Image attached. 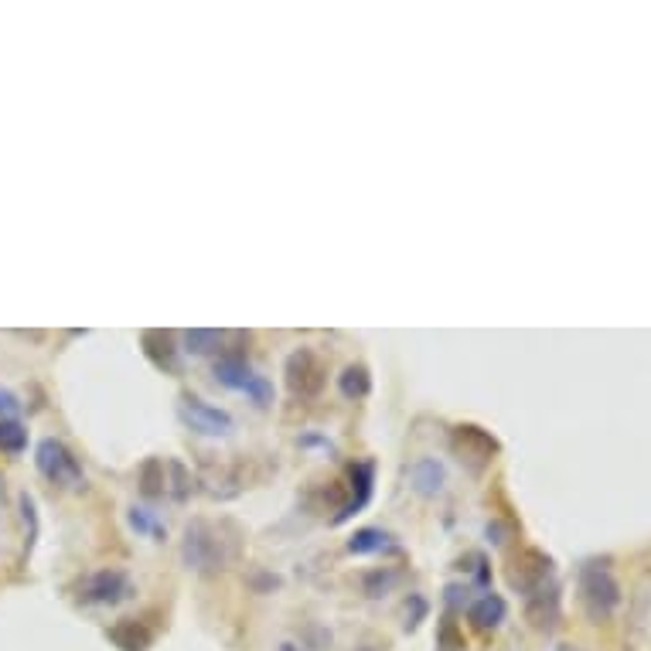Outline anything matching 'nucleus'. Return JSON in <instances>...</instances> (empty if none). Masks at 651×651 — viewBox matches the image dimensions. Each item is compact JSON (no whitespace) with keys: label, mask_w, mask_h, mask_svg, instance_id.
<instances>
[{"label":"nucleus","mask_w":651,"mask_h":651,"mask_svg":"<svg viewBox=\"0 0 651 651\" xmlns=\"http://www.w3.org/2000/svg\"><path fill=\"white\" fill-rule=\"evenodd\" d=\"M181 417L191 430L206 433V437H226L232 430V417L219 407L202 403L198 395H184L181 399Z\"/></svg>","instance_id":"nucleus-3"},{"label":"nucleus","mask_w":651,"mask_h":651,"mask_svg":"<svg viewBox=\"0 0 651 651\" xmlns=\"http://www.w3.org/2000/svg\"><path fill=\"white\" fill-rule=\"evenodd\" d=\"M410 478H413V488L420 494H437L443 488V468L437 461H417Z\"/></svg>","instance_id":"nucleus-8"},{"label":"nucleus","mask_w":651,"mask_h":651,"mask_svg":"<svg viewBox=\"0 0 651 651\" xmlns=\"http://www.w3.org/2000/svg\"><path fill=\"white\" fill-rule=\"evenodd\" d=\"M369 389H372V382H369V372H365L362 365H348V369H344V375H341V392H344L348 399H362V395H369Z\"/></svg>","instance_id":"nucleus-10"},{"label":"nucleus","mask_w":651,"mask_h":651,"mask_svg":"<svg viewBox=\"0 0 651 651\" xmlns=\"http://www.w3.org/2000/svg\"><path fill=\"white\" fill-rule=\"evenodd\" d=\"M110 638H113L123 651H147L150 641H154V631H147L140 621H120V624L110 631Z\"/></svg>","instance_id":"nucleus-7"},{"label":"nucleus","mask_w":651,"mask_h":651,"mask_svg":"<svg viewBox=\"0 0 651 651\" xmlns=\"http://www.w3.org/2000/svg\"><path fill=\"white\" fill-rule=\"evenodd\" d=\"M580 597L593 621H608L621 604V587L604 563H587L580 570Z\"/></svg>","instance_id":"nucleus-1"},{"label":"nucleus","mask_w":651,"mask_h":651,"mask_svg":"<svg viewBox=\"0 0 651 651\" xmlns=\"http://www.w3.org/2000/svg\"><path fill=\"white\" fill-rule=\"evenodd\" d=\"M34 464H38V471L52 481V484H62V488H79L82 481H86V474H82V464L76 461V454L72 450L62 443V440H41L38 443V450H34Z\"/></svg>","instance_id":"nucleus-2"},{"label":"nucleus","mask_w":651,"mask_h":651,"mask_svg":"<svg viewBox=\"0 0 651 651\" xmlns=\"http://www.w3.org/2000/svg\"><path fill=\"white\" fill-rule=\"evenodd\" d=\"M287 382L297 395H314L321 385H324V369L318 362L314 352H308V348H300V352H293L287 359Z\"/></svg>","instance_id":"nucleus-5"},{"label":"nucleus","mask_w":651,"mask_h":651,"mask_svg":"<svg viewBox=\"0 0 651 651\" xmlns=\"http://www.w3.org/2000/svg\"><path fill=\"white\" fill-rule=\"evenodd\" d=\"M24 447H28V430L18 420H0V450H8V454H21Z\"/></svg>","instance_id":"nucleus-11"},{"label":"nucleus","mask_w":651,"mask_h":651,"mask_svg":"<svg viewBox=\"0 0 651 651\" xmlns=\"http://www.w3.org/2000/svg\"><path fill=\"white\" fill-rule=\"evenodd\" d=\"M127 597H130V580L120 570H103L79 587L82 604H120Z\"/></svg>","instance_id":"nucleus-4"},{"label":"nucleus","mask_w":651,"mask_h":651,"mask_svg":"<svg viewBox=\"0 0 651 651\" xmlns=\"http://www.w3.org/2000/svg\"><path fill=\"white\" fill-rule=\"evenodd\" d=\"M348 549L359 557H369V553H382V549H389V535L382 529H359L352 535V542H348Z\"/></svg>","instance_id":"nucleus-9"},{"label":"nucleus","mask_w":651,"mask_h":651,"mask_svg":"<svg viewBox=\"0 0 651 651\" xmlns=\"http://www.w3.org/2000/svg\"><path fill=\"white\" fill-rule=\"evenodd\" d=\"M219 341H222V334H216V331H191V334H188L191 352H198V355L212 352V344H219Z\"/></svg>","instance_id":"nucleus-12"},{"label":"nucleus","mask_w":651,"mask_h":651,"mask_svg":"<svg viewBox=\"0 0 651 651\" xmlns=\"http://www.w3.org/2000/svg\"><path fill=\"white\" fill-rule=\"evenodd\" d=\"M505 600L498 597V593H481L474 604L468 608V618H471V624L478 628V631H494L498 624L505 621Z\"/></svg>","instance_id":"nucleus-6"}]
</instances>
